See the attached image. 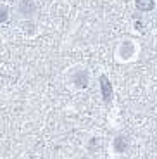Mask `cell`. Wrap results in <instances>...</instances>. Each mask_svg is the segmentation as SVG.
Listing matches in <instances>:
<instances>
[{
	"mask_svg": "<svg viewBox=\"0 0 157 159\" xmlns=\"http://www.w3.org/2000/svg\"><path fill=\"white\" fill-rule=\"evenodd\" d=\"M100 90H102V97L105 102H110L112 99V85L107 80V76H100Z\"/></svg>",
	"mask_w": 157,
	"mask_h": 159,
	"instance_id": "1",
	"label": "cell"
},
{
	"mask_svg": "<svg viewBox=\"0 0 157 159\" xmlns=\"http://www.w3.org/2000/svg\"><path fill=\"white\" fill-rule=\"evenodd\" d=\"M17 11H19L21 16L31 17L33 12H35V0H23L19 4V7H17Z\"/></svg>",
	"mask_w": 157,
	"mask_h": 159,
	"instance_id": "2",
	"label": "cell"
},
{
	"mask_svg": "<svg viewBox=\"0 0 157 159\" xmlns=\"http://www.w3.org/2000/svg\"><path fill=\"white\" fill-rule=\"evenodd\" d=\"M74 85H76V87H79V88L88 87V75H87V73H85V71L76 73V75H74Z\"/></svg>",
	"mask_w": 157,
	"mask_h": 159,
	"instance_id": "3",
	"label": "cell"
},
{
	"mask_svg": "<svg viewBox=\"0 0 157 159\" xmlns=\"http://www.w3.org/2000/svg\"><path fill=\"white\" fill-rule=\"evenodd\" d=\"M126 147H128L126 137H118V139L114 140V149H116V152H124Z\"/></svg>",
	"mask_w": 157,
	"mask_h": 159,
	"instance_id": "4",
	"label": "cell"
},
{
	"mask_svg": "<svg viewBox=\"0 0 157 159\" xmlns=\"http://www.w3.org/2000/svg\"><path fill=\"white\" fill-rule=\"evenodd\" d=\"M137 7H138V11H152L154 9V0H138Z\"/></svg>",
	"mask_w": 157,
	"mask_h": 159,
	"instance_id": "5",
	"label": "cell"
},
{
	"mask_svg": "<svg viewBox=\"0 0 157 159\" xmlns=\"http://www.w3.org/2000/svg\"><path fill=\"white\" fill-rule=\"evenodd\" d=\"M7 19H9V11L5 7H0V23H4Z\"/></svg>",
	"mask_w": 157,
	"mask_h": 159,
	"instance_id": "6",
	"label": "cell"
}]
</instances>
